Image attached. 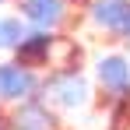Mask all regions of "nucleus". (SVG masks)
Returning <instances> with one entry per match:
<instances>
[{
    "label": "nucleus",
    "mask_w": 130,
    "mask_h": 130,
    "mask_svg": "<svg viewBox=\"0 0 130 130\" xmlns=\"http://www.w3.org/2000/svg\"><path fill=\"white\" fill-rule=\"evenodd\" d=\"M127 32H130V21H127Z\"/></svg>",
    "instance_id": "obj_9"
},
{
    "label": "nucleus",
    "mask_w": 130,
    "mask_h": 130,
    "mask_svg": "<svg viewBox=\"0 0 130 130\" xmlns=\"http://www.w3.org/2000/svg\"><path fill=\"white\" fill-rule=\"evenodd\" d=\"M53 127H56V116L49 112V106L42 99L21 102L11 116V130H53Z\"/></svg>",
    "instance_id": "obj_3"
},
{
    "label": "nucleus",
    "mask_w": 130,
    "mask_h": 130,
    "mask_svg": "<svg viewBox=\"0 0 130 130\" xmlns=\"http://www.w3.org/2000/svg\"><path fill=\"white\" fill-rule=\"evenodd\" d=\"M0 130H7V127H0Z\"/></svg>",
    "instance_id": "obj_10"
},
{
    "label": "nucleus",
    "mask_w": 130,
    "mask_h": 130,
    "mask_svg": "<svg viewBox=\"0 0 130 130\" xmlns=\"http://www.w3.org/2000/svg\"><path fill=\"white\" fill-rule=\"evenodd\" d=\"M63 0H21V18H28L39 28H53L63 18Z\"/></svg>",
    "instance_id": "obj_5"
},
{
    "label": "nucleus",
    "mask_w": 130,
    "mask_h": 130,
    "mask_svg": "<svg viewBox=\"0 0 130 130\" xmlns=\"http://www.w3.org/2000/svg\"><path fill=\"white\" fill-rule=\"evenodd\" d=\"M42 95L60 109H77V106L88 102V85L77 70H56L42 85Z\"/></svg>",
    "instance_id": "obj_1"
},
{
    "label": "nucleus",
    "mask_w": 130,
    "mask_h": 130,
    "mask_svg": "<svg viewBox=\"0 0 130 130\" xmlns=\"http://www.w3.org/2000/svg\"><path fill=\"white\" fill-rule=\"evenodd\" d=\"M99 81L109 88V91H127L130 85V67L123 56H106L99 63Z\"/></svg>",
    "instance_id": "obj_6"
},
{
    "label": "nucleus",
    "mask_w": 130,
    "mask_h": 130,
    "mask_svg": "<svg viewBox=\"0 0 130 130\" xmlns=\"http://www.w3.org/2000/svg\"><path fill=\"white\" fill-rule=\"evenodd\" d=\"M95 21L106 25V28H127L130 4L127 0H99V4H95Z\"/></svg>",
    "instance_id": "obj_7"
},
{
    "label": "nucleus",
    "mask_w": 130,
    "mask_h": 130,
    "mask_svg": "<svg viewBox=\"0 0 130 130\" xmlns=\"http://www.w3.org/2000/svg\"><path fill=\"white\" fill-rule=\"evenodd\" d=\"M53 53V35L49 32H35V35H25L21 46H18V63L21 67H42Z\"/></svg>",
    "instance_id": "obj_4"
},
{
    "label": "nucleus",
    "mask_w": 130,
    "mask_h": 130,
    "mask_svg": "<svg viewBox=\"0 0 130 130\" xmlns=\"http://www.w3.org/2000/svg\"><path fill=\"white\" fill-rule=\"evenodd\" d=\"M39 77L21 63H0V99L4 102H28V99H39Z\"/></svg>",
    "instance_id": "obj_2"
},
{
    "label": "nucleus",
    "mask_w": 130,
    "mask_h": 130,
    "mask_svg": "<svg viewBox=\"0 0 130 130\" xmlns=\"http://www.w3.org/2000/svg\"><path fill=\"white\" fill-rule=\"evenodd\" d=\"M25 39L21 18H0V49H18Z\"/></svg>",
    "instance_id": "obj_8"
}]
</instances>
